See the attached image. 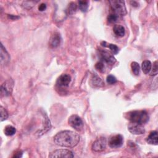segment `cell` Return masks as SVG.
Returning a JSON list of instances; mask_svg holds the SVG:
<instances>
[{"label": "cell", "instance_id": "28", "mask_svg": "<svg viewBox=\"0 0 158 158\" xmlns=\"http://www.w3.org/2000/svg\"><path fill=\"white\" fill-rule=\"evenodd\" d=\"M46 9V4L44 3H41L38 6V10L40 11H44Z\"/></svg>", "mask_w": 158, "mask_h": 158}, {"label": "cell", "instance_id": "22", "mask_svg": "<svg viewBox=\"0 0 158 158\" xmlns=\"http://www.w3.org/2000/svg\"><path fill=\"white\" fill-rule=\"evenodd\" d=\"M131 69L133 73L135 75H138L140 71V67L138 63L136 62H132L131 64Z\"/></svg>", "mask_w": 158, "mask_h": 158}, {"label": "cell", "instance_id": "9", "mask_svg": "<svg viewBox=\"0 0 158 158\" xmlns=\"http://www.w3.org/2000/svg\"><path fill=\"white\" fill-rule=\"evenodd\" d=\"M99 57L101 59V61L107 63L108 65H112L116 62L115 58L112 55L110 54L108 52H107L106 51L99 49Z\"/></svg>", "mask_w": 158, "mask_h": 158}, {"label": "cell", "instance_id": "10", "mask_svg": "<svg viewBox=\"0 0 158 158\" xmlns=\"http://www.w3.org/2000/svg\"><path fill=\"white\" fill-rule=\"evenodd\" d=\"M128 129L129 131L133 135H141L145 132L143 125L136 123L130 122L128 126Z\"/></svg>", "mask_w": 158, "mask_h": 158}, {"label": "cell", "instance_id": "30", "mask_svg": "<svg viewBox=\"0 0 158 158\" xmlns=\"http://www.w3.org/2000/svg\"><path fill=\"white\" fill-rule=\"evenodd\" d=\"M9 18H10V19H13V20L15 19L16 18H17V19H18V18H19V17L14 16V15H9Z\"/></svg>", "mask_w": 158, "mask_h": 158}, {"label": "cell", "instance_id": "21", "mask_svg": "<svg viewBox=\"0 0 158 158\" xmlns=\"http://www.w3.org/2000/svg\"><path fill=\"white\" fill-rule=\"evenodd\" d=\"M78 8L83 12H86L88 8V2L87 1H79Z\"/></svg>", "mask_w": 158, "mask_h": 158}, {"label": "cell", "instance_id": "19", "mask_svg": "<svg viewBox=\"0 0 158 158\" xmlns=\"http://www.w3.org/2000/svg\"><path fill=\"white\" fill-rule=\"evenodd\" d=\"M77 9V4L73 2H71L70 3H69V4L68 5L67 9H66V13L67 14H74Z\"/></svg>", "mask_w": 158, "mask_h": 158}, {"label": "cell", "instance_id": "20", "mask_svg": "<svg viewBox=\"0 0 158 158\" xmlns=\"http://www.w3.org/2000/svg\"><path fill=\"white\" fill-rule=\"evenodd\" d=\"M16 132V129L12 125H7L4 128V133L7 136H12Z\"/></svg>", "mask_w": 158, "mask_h": 158}, {"label": "cell", "instance_id": "16", "mask_svg": "<svg viewBox=\"0 0 158 158\" xmlns=\"http://www.w3.org/2000/svg\"><path fill=\"white\" fill-rule=\"evenodd\" d=\"M113 31L118 37H122L125 35V28L121 25H115L113 27Z\"/></svg>", "mask_w": 158, "mask_h": 158}, {"label": "cell", "instance_id": "25", "mask_svg": "<svg viewBox=\"0 0 158 158\" xmlns=\"http://www.w3.org/2000/svg\"><path fill=\"white\" fill-rule=\"evenodd\" d=\"M150 72H150V75H151V76L156 75L157 74L158 68H157V60L154 61V62L153 63L152 67H151V70Z\"/></svg>", "mask_w": 158, "mask_h": 158}, {"label": "cell", "instance_id": "5", "mask_svg": "<svg viewBox=\"0 0 158 158\" xmlns=\"http://www.w3.org/2000/svg\"><path fill=\"white\" fill-rule=\"evenodd\" d=\"M106 138L105 137H99L93 142L91 146V149L94 152H101L106 149Z\"/></svg>", "mask_w": 158, "mask_h": 158}, {"label": "cell", "instance_id": "14", "mask_svg": "<svg viewBox=\"0 0 158 158\" xmlns=\"http://www.w3.org/2000/svg\"><path fill=\"white\" fill-rule=\"evenodd\" d=\"M10 60V56L2 44H1V63L2 65L7 64Z\"/></svg>", "mask_w": 158, "mask_h": 158}, {"label": "cell", "instance_id": "2", "mask_svg": "<svg viewBox=\"0 0 158 158\" xmlns=\"http://www.w3.org/2000/svg\"><path fill=\"white\" fill-rule=\"evenodd\" d=\"M125 117L130 122L143 125L149 120V115L145 110H133L126 114Z\"/></svg>", "mask_w": 158, "mask_h": 158}, {"label": "cell", "instance_id": "15", "mask_svg": "<svg viewBox=\"0 0 158 158\" xmlns=\"http://www.w3.org/2000/svg\"><path fill=\"white\" fill-rule=\"evenodd\" d=\"M148 143L153 145H157L158 144V136L157 131H152L149 133V135L146 139Z\"/></svg>", "mask_w": 158, "mask_h": 158}, {"label": "cell", "instance_id": "18", "mask_svg": "<svg viewBox=\"0 0 158 158\" xmlns=\"http://www.w3.org/2000/svg\"><path fill=\"white\" fill-rule=\"evenodd\" d=\"M101 45L104 47L109 48L110 49V50L111 51V52L114 54H117L118 52V51H119L118 48L115 44H111V43H107L105 41H102V42H101Z\"/></svg>", "mask_w": 158, "mask_h": 158}, {"label": "cell", "instance_id": "3", "mask_svg": "<svg viewBox=\"0 0 158 158\" xmlns=\"http://www.w3.org/2000/svg\"><path fill=\"white\" fill-rule=\"evenodd\" d=\"M110 4V13L117 15L118 17L123 16L127 14L125 2L122 0L109 1Z\"/></svg>", "mask_w": 158, "mask_h": 158}, {"label": "cell", "instance_id": "24", "mask_svg": "<svg viewBox=\"0 0 158 158\" xmlns=\"http://www.w3.org/2000/svg\"><path fill=\"white\" fill-rule=\"evenodd\" d=\"M118 18V17L117 15H115L113 13H110V14L108 15V16L107 17V20L109 23H115V22H117Z\"/></svg>", "mask_w": 158, "mask_h": 158}, {"label": "cell", "instance_id": "6", "mask_svg": "<svg viewBox=\"0 0 158 158\" xmlns=\"http://www.w3.org/2000/svg\"><path fill=\"white\" fill-rule=\"evenodd\" d=\"M74 156L73 152L69 149H56L51 152L49 154V157H63V158H70L73 157Z\"/></svg>", "mask_w": 158, "mask_h": 158}, {"label": "cell", "instance_id": "8", "mask_svg": "<svg viewBox=\"0 0 158 158\" xmlns=\"http://www.w3.org/2000/svg\"><path fill=\"white\" fill-rule=\"evenodd\" d=\"M123 143V138L120 134L112 135L109 139V146L111 148H118L121 147Z\"/></svg>", "mask_w": 158, "mask_h": 158}, {"label": "cell", "instance_id": "23", "mask_svg": "<svg viewBox=\"0 0 158 158\" xmlns=\"http://www.w3.org/2000/svg\"><path fill=\"white\" fill-rule=\"evenodd\" d=\"M0 113H1V122L6 120L8 118V112L2 106L0 107Z\"/></svg>", "mask_w": 158, "mask_h": 158}, {"label": "cell", "instance_id": "13", "mask_svg": "<svg viewBox=\"0 0 158 158\" xmlns=\"http://www.w3.org/2000/svg\"><path fill=\"white\" fill-rule=\"evenodd\" d=\"M90 83L93 87L99 88V87H102L104 86V83L102 81V80L95 73H94L92 75Z\"/></svg>", "mask_w": 158, "mask_h": 158}, {"label": "cell", "instance_id": "7", "mask_svg": "<svg viewBox=\"0 0 158 158\" xmlns=\"http://www.w3.org/2000/svg\"><path fill=\"white\" fill-rule=\"evenodd\" d=\"M14 86V82L12 80L9 79L4 81L1 86V98L3 96H8L10 95Z\"/></svg>", "mask_w": 158, "mask_h": 158}, {"label": "cell", "instance_id": "4", "mask_svg": "<svg viewBox=\"0 0 158 158\" xmlns=\"http://www.w3.org/2000/svg\"><path fill=\"white\" fill-rule=\"evenodd\" d=\"M69 124L75 130L80 131L83 127V122L81 118L77 115H72L68 120Z\"/></svg>", "mask_w": 158, "mask_h": 158}, {"label": "cell", "instance_id": "17", "mask_svg": "<svg viewBox=\"0 0 158 158\" xmlns=\"http://www.w3.org/2000/svg\"><path fill=\"white\" fill-rule=\"evenodd\" d=\"M151 67H152V64L149 60H146L143 62L141 65V69L144 73L145 74L149 73L151 70Z\"/></svg>", "mask_w": 158, "mask_h": 158}, {"label": "cell", "instance_id": "1", "mask_svg": "<svg viewBox=\"0 0 158 158\" xmlns=\"http://www.w3.org/2000/svg\"><path fill=\"white\" fill-rule=\"evenodd\" d=\"M54 141L59 146L73 148L79 143L80 136L72 131H61L54 136Z\"/></svg>", "mask_w": 158, "mask_h": 158}, {"label": "cell", "instance_id": "29", "mask_svg": "<svg viewBox=\"0 0 158 158\" xmlns=\"http://www.w3.org/2000/svg\"><path fill=\"white\" fill-rule=\"evenodd\" d=\"M22 152L19 151L17 152L13 156V157H22Z\"/></svg>", "mask_w": 158, "mask_h": 158}, {"label": "cell", "instance_id": "12", "mask_svg": "<svg viewBox=\"0 0 158 158\" xmlns=\"http://www.w3.org/2000/svg\"><path fill=\"white\" fill-rule=\"evenodd\" d=\"M60 36L58 33H54L50 38L49 44L51 48H56L60 45Z\"/></svg>", "mask_w": 158, "mask_h": 158}, {"label": "cell", "instance_id": "11", "mask_svg": "<svg viewBox=\"0 0 158 158\" xmlns=\"http://www.w3.org/2000/svg\"><path fill=\"white\" fill-rule=\"evenodd\" d=\"M71 81V77L66 73L62 74L59 76L56 81V85L60 88H65L69 85Z\"/></svg>", "mask_w": 158, "mask_h": 158}, {"label": "cell", "instance_id": "26", "mask_svg": "<svg viewBox=\"0 0 158 158\" xmlns=\"http://www.w3.org/2000/svg\"><path fill=\"white\" fill-rule=\"evenodd\" d=\"M95 68L97 70H98L100 72H104V65L103 62L99 61L95 64Z\"/></svg>", "mask_w": 158, "mask_h": 158}, {"label": "cell", "instance_id": "27", "mask_svg": "<svg viewBox=\"0 0 158 158\" xmlns=\"http://www.w3.org/2000/svg\"><path fill=\"white\" fill-rule=\"evenodd\" d=\"M106 81H107V83H109L110 85H113L117 82V79L114 75H109L106 78Z\"/></svg>", "mask_w": 158, "mask_h": 158}]
</instances>
